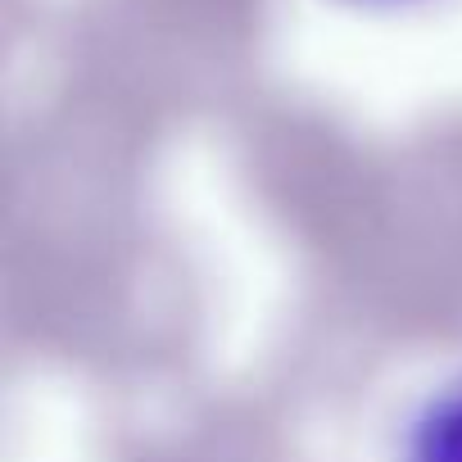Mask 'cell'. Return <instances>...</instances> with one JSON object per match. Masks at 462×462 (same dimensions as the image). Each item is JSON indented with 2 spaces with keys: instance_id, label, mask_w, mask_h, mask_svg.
<instances>
[{
  "instance_id": "6da1fadb",
  "label": "cell",
  "mask_w": 462,
  "mask_h": 462,
  "mask_svg": "<svg viewBox=\"0 0 462 462\" xmlns=\"http://www.w3.org/2000/svg\"><path fill=\"white\" fill-rule=\"evenodd\" d=\"M390 462H462V367L435 376L408 399L394 426Z\"/></svg>"
},
{
  "instance_id": "7a4b0ae2",
  "label": "cell",
  "mask_w": 462,
  "mask_h": 462,
  "mask_svg": "<svg viewBox=\"0 0 462 462\" xmlns=\"http://www.w3.org/2000/svg\"><path fill=\"white\" fill-rule=\"evenodd\" d=\"M336 5L367 10V14H403V10H426V5H435V0H336Z\"/></svg>"
}]
</instances>
